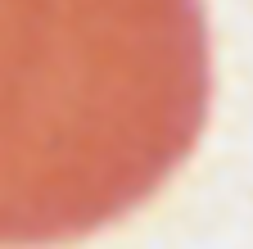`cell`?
I'll return each instance as SVG.
<instances>
[{
	"mask_svg": "<svg viewBox=\"0 0 253 249\" xmlns=\"http://www.w3.org/2000/svg\"><path fill=\"white\" fill-rule=\"evenodd\" d=\"M204 0H0V249L136 213L199 145Z\"/></svg>",
	"mask_w": 253,
	"mask_h": 249,
	"instance_id": "1",
	"label": "cell"
}]
</instances>
